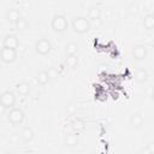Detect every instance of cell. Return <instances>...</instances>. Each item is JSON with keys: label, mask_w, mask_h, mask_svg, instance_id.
Segmentation results:
<instances>
[{"label": "cell", "mask_w": 154, "mask_h": 154, "mask_svg": "<svg viewBox=\"0 0 154 154\" xmlns=\"http://www.w3.org/2000/svg\"><path fill=\"white\" fill-rule=\"evenodd\" d=\"M71 26L77 34H85L90 29V20L84 16H76L72 18Z\"/></svg>", "instance_id": "1"}, {"label": "cell", "mask_w": 154, "mask_h": 154, "mask_svg": "<svg viewBox=\"0 0 154 154\" xmlns=\"http://www.w3.org/2000/svg\"><path fill=\"white\" fill-rule=\"evenodd\" d=\"M51 26L55 32H64L67 26H69V22L66 19V17L61 13H57L52 17L51 20Z\"/></svg>", "instance_id": "2"}, {"label": "cell", "mask_w": 154, "mask_h": 154, "mask_svg": "<svg viewBox=\"0 0 154 154\" xmlns=\"http://www.w3.org/2000/svg\"><path fill=\"white\" fill-rule=\"evenodd\" d=\"M25 118V114H24V111L20 108V107H12L11 109H8V113H7V119L11 124L13 125H20L23 123Z\"/></svg>", "instance_id": "3"}, {"label": "cell", "mask_w": 154, "mask_h": 154, "mask_svg": "<svg viewBox=\"0 0 154 154\" xmlns=\"http://www.w3.org/2000/svg\"><path fill=\"white\" fill-rule=\"evenodd\" d=\"M16 101H17L16 94H14L13 91H11V90H4V91L0 94V105H1L4 108L11 109L12 107H14Z\"/></svg>", "instance_id": "4"}, {"label": "cell", "mask_w": 154, "mask_h": 154, "mask_svg": "<svg viewBox=\"0 0 154 154\" xmlns=\"http://www.w3.org/2000/svg\"><path fill=\"white\" fill-rule=\"evenodd\" d=\"M34 48H35V52L36 53H38L41 55H47L51 52V49H52V43L49 42L48 38L40 37L38 40H36Z\"/></svg>", "instance_id": "5"}, {"label": "cell", "mask_w": 154, "mask_h": 154, "mask_svg": "<svg viewBox=\"0 0 154 154\" xmlns=\"http://www.w3.org/2000/svg\"><path fill=\"white\" fill-rule=\"evenodd\" d=\"M18 57V52L17 49H12V48H6V47H2L0 49V59L6 63V64H10V63H13Z\"/></svg>", "instance_id": "6"}, {"label": "cell", "mask_w": 154, "mask_h": 154, "mask_svg": "<svg viewBox=\"0 0 154 154\" xmlns=\"http://www.w3.org/2000/svg\"><path fill=\"white\" fill-rule=\"evenodd\" d=\"M19 46V38L16 34H6L2 40V47L17 49Z\"/></svg>", "instance_id": "7"}, {"label": "cell", "mask_w": 154, "mask_h": 154, "mask_svg": "<svg viewBox=\"0 0 154 154\" xmlns=\"http://www.w3.org/2000/svg\"><path fill=\"white\" fill-rule=\"evenodd\" d=\"M132 58L136 59V60H143L147 54H148V51H147V47L144 45H136L134 48H132Z\"/></svg>", "instance_id": "8"}, {"label": "cell", "mask_w": 154, "mask_h": 154, "mask_svg": "<svg viewBox=\"0 0 154 154\" xmlns=\"http://www.w3.org/2000/svg\"><path fill=\"white\" fill-rule=\"evenodd\" d=\"M19 136H20V140L23 142L28 143V142L32 141V138L35 137V132H34L31 126H23L20 132H19Z\"/></svg>", "instance_id": "9"}, {"label": "cell", "mask_w": 154, "mask_h": 154, "mask_svg": "<svg viewBox=\"0 0 154 154\" xmlns=\"http://www.w3.org/2000/svg\"><path fill=\"white\" fill-rule=\"evenodd\" d=\"M79 142V135L78 132L76 131H72V132H67L64 137V143L67 146V147H75L77 146Z\"/></svg>", "instance_id": "10"}, {"label": "cell", "mask_w": 154, "mask_h": 154, "mask_svg": "<svg viewBox=\"0 0 154 154\" xmlns=\"http://www.w3.org/2000/svg\"><path fill=\"white\" fill-rule=\"evenodd\" d=\"M143 122H144V118H143V116H142L140 112L132 113V114L130 116V118H129V123H130V125H131L134 129L141 128V126L143 125Z\"/></svg>", "instance_id": "11"}, {"label": "cell", "mask_w": 154, "mask_h": 154, "mask_svg": "<svg viewBox=\"0 0 154 154\" xmlns=\"http://www.w3.org/2000/svg\"><path fill=\"white\" fill-rule=\"evenodd\" d=\"M30 89H31L30 88V84L28 82H25V81H22V82H19V83L16 84V91L20 96H26L30 93Z\"/></svg>", "instance_id": "12"}, {"label": "cell", "mask_w": 154, "mask_h": 154, "mask_svg": "<svg viewBox=\"0 0 154 154\" xmlns=\"http://www.w3.org/2000/svg\"><path fill=\"white\" fill-rule=\"evenodd\" d=\"M148 78H149V75L146 69H137L135 71V79L138 83H146L148 81Z\"/></svg>", "instance_id": "13"}, {"label": "cell", "mask_w": 154, "mask_h": 154, "mask_svg": "<svg viewBox=\"0 0 154 154\" xmlns=\"http://www.w3.org/2000/svg\"><path fill=\"white\" fill-rule=\"evenodd\" d=\"M101 13H102V11H101L100 7H97V6H90V7L88 8V19H89V20H90V19L97 20V19H100Z\"/></svg>", "instance_id": "14"}, {"label": "cell", "mask_w": 154, "mask_h": 154, "mask_svg": "<svg viewBox=\"0 0 154 154\" xmlns=\"http://www.w3.org/2000/svg\"><path fill=\"white\" fill-rule=\"evenodd\" d=\"M20 16H22V14H20L19 10L16 8V7H10V8L6 11V18H7L8 22H13V23H14Z\"/></svg>", "instance_id": "15"}, {"label": "cell", "mask_w": 154, "mask_h": 154, "mask_svg": "<svg viewBox=\"0 0 154 154\" xmlns=\"http://www.w3.org/2000/svg\"><path fill=\"white\" fill-rule=\"evenodd\" d=\"M28 26H29V22H28V19L24 16H20L14 22V28H16L17 31H24V30L28 29Z\"/></svg>", "instance_id": "16"}, {"label": "cell", "mask_w": 154, "mask_h": 154, "mask_svg": "<svg viewBox=\"0 0 154 154\" xmlns=\"http://www.w3.org/2000/svg\"><path fill=\"white\" fill-rule=\"evenodd\" d=\"M36 81H37L38 84H41V85H46V84L51 81V75H49V72L46 71V70L40 71V72L37 73V76H36Z\"/></svg>", "instance_id": "17"}, {"label": "cell", "mask_w": 154, "mask_h": 154, "mask_svg": "<svg viewBox=\"0 0 154 154\" xmlns=\"http://www.w3.org/2000/svg\"><path fill=\"white\" fill-rule=\"evenodd\" d=\"M143 25L147 30H153L154 29V14L152 12L147 13L143 18Z\"/></svg>", "instance_id": "18"}, {"label": "cell", "mask_w": 154, "mask_h": 154, "mask_svg": "<svg viewBox=\"0 0 154 154\" xmlns=\"http://www.w3.org/2000/svg\"><path fill=\"white\" fill-rule=\"evenodd\" d=\"M64 64L69 67V69H75L78 65V57L77 55H66Z\"/></svg>", "instance_id": "19"}, {"label": "cell", "mask_w": 154, "mask_h": 154, "mask_svg": "<svg viewBox=\"0 0 154 154\" xmlns=\"http://www.w3.org/2000/svg\"><path fill=\"white\" fill-rule=\"evenodd\" d=\"M77 52H78V45L76 42H69L65 46L66 55H77Z\"/></svg>", "instance_id": "20"}, {"label": "cell", "mask_w": 154, "mask_h": 154, "mask_svg": "<svg viewBox=\"0 0 154 154\" xmlns=\"http://www.w3.org/2000/svg\"><path fill=\"white\" fill-rule=\"evenodd\" d=\"M72 128L76 132H79V131H83L84 128H85V120L82 119V118H77L75 119V122L72 123Z\"/></svg>", "instance_id": "21"}, {"label": "cell", "mask_w": 154, "mask_h": 154, "mask_svg": "<svg viewBox=\"0 0 154 154\" xmlns=\"http://www.w3.org/2000/svg\"><path fill=\"white\" fill-rule=\"evenodd\" d=\"M140 154H153V147H152V143L146 144V146L140 150Z\"/></svg>", "instance_id": "22"}, {"label": "cell", "mask_w": 154, "mask_h": 154, "mask_svg": "<svg viewBox=\"0 0 154 154\" xmlns=\"http://www.w3.org/2000/svg\"><path fill=\"white\" fill-rule=\"evenodd\" d=\"M128 10L131 14H137L138 13V5L136 2H131L129 6H128Z\"/></svg>", "instance_id": "23"}, {"label": "cell", "mask_w": 154, "mask_h": 154, "mask_svg": "<svg viewBox=\"0 0 154 154\" xmlns=\"http://www.w3.org/2000/svg\"><path fill=\"white\" fill-rule=\"evenodd\" d=\"M75 111H76V108H75L73 105H69V106L66 107V112H69V113H71V114H73Z\"/></svg>", "instance_id": "24"}, {"label": "cell", "mask_w": 154, "mask_h": 154, "mask_svg": "<svg viewBox=\"0 0 154 154\" xmlns=\"http://www.w3.org/2000/svg\"><path fill=\"white\" fill-rule=\"evenodd\" d=\"M4 154H14V153H13V152H11V150H7V152H5Z\"/></svg>", "instance_id": "25"}]
</instances>
